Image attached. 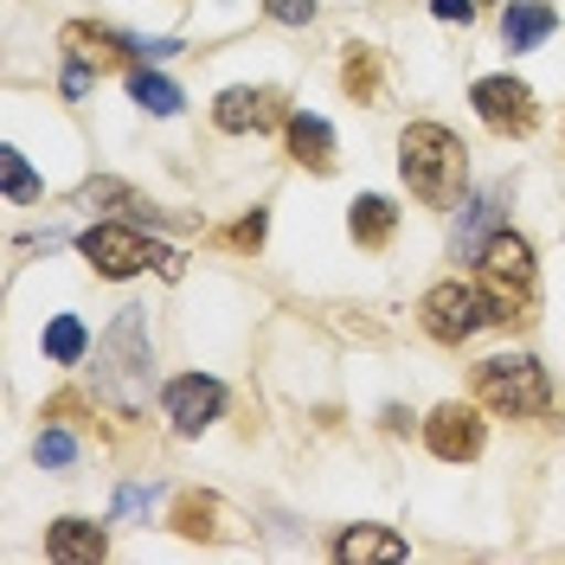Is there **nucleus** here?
I'll use <instances>...</instances> for the list:
<instances>
[{
	"instance_id": "1a4fd4ad",
	"label": "nucleus",
	"mask_w": 565,
	"mask_h": 565,
	"mask_svg": "<svg viewBox=\"0 0 565 565\" xmlns=\"http://www.w3.org/2000/svg\"><path fill=\"white\" fill-rule=\"evenodd\" d=\"M212 122L225 129V136H264V129H282L289 122V104H282L277 90H225L218 104H212Z\"/></svg>"
},
{
	"instance_id": "a878e982",
	"label": "nucleus",
	"mask_w": 565,
	"mask_h": 565,
	"mask_svg": "<svg viewBox=\"0 0 565 565\" xmlns=\"http://www.w3.org/2000/svg\"><path fill=\"white\" fill-rule=\"evenodd\" d=\"M430 13H437V20H457V26H469V20H476V0H437Z\"/></svg>"
},
{
	"instance_id": "f257e3e1",
	"label": "nucleus",
	"mask_w": 565,
	"mask_h": 565,
	"mask_svg": "<svg viewBox=\"0 0 565 565\" xmlns=\"http://www.w3.org/2000/svg\"><path fill=\"white\" fill-rule=\"evenodd\" d=\"M398 174L424 206L450 212L462 200V186H469V148L444 122H412L405 141H398Z\"/></svg>"
},
{
	"instance_id": "bb28decb",
	"label": "nucleus",
	"mask_w": 565,
	"mask_h": 565,
	"mask_svg": "<svg viewBox=\"0 0 565 565\" xmlns=\"http://www.w3.org/2000/svg\"><path fill=\"white\" fill-rule=\"evenodd\" d=\"M90 71H97V65L71 58V71H65V97H84V90H90Z\"/></svg>"
},
{
	"instance_id": "aec40b11",
	"label": "nucleus",
	"mask_w": 565,
	"mask_h": 565,
	"mask_svg": "<svg viewBox=\"0 0 565 565\" xmlns=\"http://www.w3.org/2000/svg\"><path fill=\"white\" fill-rule=\"evenodd\" d=\"M84 348H90V334H84V321H77V316H58L52 328H45V353H52L58 366H77Z\"/></svg>"
},
{
	"instance_id": "6ab92c4d",
	"label": "nucleus",
	"mask_w": 565,
	"mask_h": 565,
	"mask_svg": "<svg viewBox=\"0 0 565 565\" xmlns=\"http://www.w3.org/2000/svg\"><path fill=\"white\" fill-rule=\"evenodd\" d=\"M174 527L186 533V540H212V533H218V494H180Z\"/></svg>"
},
{
	"instance_id": "cd10ccee",
	"label": "nucleus",
	"mask_w": 565,
	"mask_h": 565,
	"mask_svg": "<svg viewBox=\"0 0 565 565\" xmlns=\"http://www.w3.org/2000/svg\"><path fill=\"white\" fill-rule=\"evenodd\" d=\"M148 494H154V489H122V494H116V514H136V508H148Z\"/></svg>"
},
{
	"instance_id": "b1692460",
	"label": "nucleus",
	"mask_w": 565,
	"mask_h": 565,
	"mask_svg": "<svg viewBox=\"0 0 565 565\" xmlns=\"http://www.w3.org/2000/svg\"><path fill=\"white\" fill-rule=\"evenodd\" d=\"M494 206H501L494 193H489V200H476V206H469V218L457 225V238H462V245H476V232H482V225H494Z\"/></svg>"
},
{
	"instance_id": "6e6552de",
	"label": "nucleus",
	"mask_w": 565,
	"mask_h": 565,
	"mask_svg": "<svg viewBox=\"0 0 565 565\" xmlns=\"http://www.w3.org/2000/svg\"><path fill=\"white\" fill-rule=\"evenodd\" d=\"M161 405H168V418H174L180 437H200V430L225 412V386L206 380V373H180V380H168Z\"/></svg>"
},
{
	"instance_id": "9d476101",
	"label": "nucleus",
	"mask_w": 565,
	"mask_h": 565,
	"mask_svg": "<svg viewBox=\"0 0 565 565\" xmlns=\"http://www.w3.org/2000/svg\"><path fill=\"white\" fill-rule=\"evenodd\" d=\"M424 444H430L437 462H476L482 457V418L469 405H437L424 418Z\"/></svg>"
},
{
	"instance_id": "20e7f679",
	"label": "nucleus",
	"mask_w": 565,
	"mask_h": 565,
	"mask_svg": "<svg viewBox=\"0 0 565 565\" xmlns=\"http://www.w3.org/2000/svg\"><path fill=\"white\" fill-rule=\"evenodd\" d=\"M476 277L501 302V321H527L521 309H527V296H533V250L521 232H489L476 245Z\"/></svg>"
},
{
	"instance_id": "7ed1b4c3",
	"label": "nucleus",
	"mask_w": 565,
	"mask_h": 565,
	"mask_svg": "<svg viewBox=\"0 0 565 565\" xmlns=\"http://www.w3.org/2000/svg\"><path fill=\"white\" fill-rule=\"evenodd\" d=\"M97 392H109L122 412H136L148 398V328H141V309H122V321L109 328V341L97 348Z\"/></svg>"
},
{
	"instance_id": "0eeeda50",
	"label": "nucleus",
	"mask_w": 565,
	"mask_h": 565,
	"mask_svg": "<svg viewBox=\"0 0 565 565\" xmlns=\"http://www.w3.org/2000/svg\"><path fill=\"white\" fill-rule=\"evenodd\" d=\"M469 104H476V116L489 122L494 136H533V122H540L533 90L521 77H482V84L469 90Z\"/></svg>"
},
{
	"instance_id": "dca6fc26",
	"label": "nucleus",
	"mask_w": 565,
	"mask_h": 565,
	"mask_svg": "<svg viewBox=\"0 0 565 565\" xmlns=\"http://www.w3.org/2000/svg\"><path fill=\"white\" fill-rule=\"evenodd\" d=\"M348 225H353V245L380 250V245H392V232H398V212H392V200H380V193H360L353 212H348Z\"/></svg>"
},
{
	"instance_id": "412c9836",
	"label": "nucleus",
	"mask_w": 565,
	"mask_h": 565,
	"mask_svg": "<svg viewBox=\"0 0 565 565\" xmlns=\"http://www.w3.org/2000/svg\"><path fill=\"white\" fill-rule=\"evenodd\" d=\"M0 180H7V200H13V206L39 200V180H33V168H26L20 148H0Z\"/></svg>"
},
{
	"instance_id": "f3484780",
	"label": "nucleus",
	"mask_w": 565,
	"mask_h": 565,
	"mask_svg": "<svg viewBox=\"0 0 565 565\" xmlns=\"http://www.w3.org/2000/svg\"><path fill=\"white\" fill-rule=\"evenodd\" d=\"M341 90H348L353 104H373L380 97V52L373 45H348L341 52Z\"/></svg>"
},
{
	"instance_id": "2eb2a0df",
	"label": "nucleus",
	"mask_w": 565,
	"mask_h": 565,
	"mask_svg": "<svg viewBox=\"0 0 565 565\" xmlns=\"http://www.w3.org/2000/svg\"><path fill=\"white\" fill-rule=\"evenodd\" d=\"M559 26V13L553 7H540V0H514L508 13H501V39H508V52H527L540 39Z\"/></svg>"
},
{
	"instance_id": "39448f33",
	"label": "nucleus",
	"mask_w": 565,
	"mask_h": 565,
	"mask_svg": "<svg viewBox=\"0 0 565 565\" xmlns=\"http://www.w3.org/2000/svg\"><path fill=\"white\" fill-rule=\"evenodd\" d=\"M424 334L430 341H444V348H462L476 328H489L501 321V302H494L482 282H437L430 296H424Z\"/></svg>"
},
{
	"instance_id": "f03ea898",
	"label": "nucleus",
	"mask_w": 565,
	"mask_h": 565,
	"mask_svg": "<svg viewBox=\"0 0 565 565\" xmlns=\"http://www.w3.org/2000/svg\"><path fill=\"white\" fill-rule=\"evenodd\" d=\"M476 398L501 418H546L553 412V380L527 353H501V360L476 366Z\"/></svg>"
},
{
	"instance_id": "ddd939ff",
	"label": "nucleus",
	"mask_w": 565,
	"mask_h": 565,
	"mask_svg": "<svg viewBox=\"0 0 565 565\" xmlns=\"http://www.w3.org/2000/svg\"><path fill=\"white\" fill-rule=\"evenodd\" d=\"M45 553L58 565H97L109 553V540H104V527L97 521H52V533H45Z\"/></svg>"
},
{
	"instance_id": "4be33fe9",
	"label": "nucleus",
	"mask_w": 565,
	"mask_h": 565,
	"mask_svg": "<svg viewBox=\"0 0 565 565\" xmlns=\"http://www.w3.org/2000/svg\"><path fill=\"white\" fill-rule=\"evenodd\" d=\"M71 457H77V444H71L65 430H45V437H39V462H52V469H65Z\"/></svg>"
},
{
	"instance_id": "a211bd4d",
	"label": "nucleus",
	"mask_w": 565,
	"mask_h": 565,
	"mask_svg": "<svg viewBox=\"0 0 565 565\" xmlns=\"http://www.w3.org/2000/svg\"><path fill=\"white\" fill-rule=\"evenodd\" d=\"M129 97H136L148 116H180V104H186L161 71H129Z\"/></svg>"
},
{
	"instance_id": "9b49d317",
	"label": "nucleus",
	"mask_w": 565,
	"mask_h": 565,
	"mask_svg": "<svg viewBox=\"0 0 565 565\" xmlns=\"http://www.w3.org/2000/svg\"><path fill=\"white\" fill-rule=\"evenodd\" d=\"M58 45H65L71 58H84V65H122V58H136L141 45L122 33H109V26H90V20H71L65 33H58Z\"/></svg>"
},
{
	"instance_id": "5701e85b",
	"label": "nucleus",
	"mask_w": 565,
	"mask_h": 565,
	"mask_svg": "<svg viewBox=\"0 0 565 565\" xmlns=\"http://www.w3.org/2000/svg\"><path fill=\"white\" fill-rule=\"evenodd\" d=\"M270 7V20H282V26H309L316 20V0H264Z\"/></svg>"
},
{
	"instance_id": "f8f14e48",
	"label": "nucleus",
	"mask_w": 565,
	"mask_h": 565,
	"mask_svg": "<svg viewBox=\"0 0 565 565\" xmlns=\"http://www.w3.org/2000/svg\"><path fill=\"white\" fill-rule=\"evenodd\" d=\"M282 136H289V154L309 168V174H334V129L309 116V109H296L289 122H282Z\"/></svg>"
},
{
	"instance_id": "423d86ee",
	"label": "nucleus",
	"mask_w": 565,
	"mask_h": 565,
	"mask_svg": "<svg viewBox=\"0 0 565 565\" xmlns=\"http://www.w3.org/2000/svg\"><path fill=\"white\" fill-rule=\"evenodd\" d=\"M77 245H84V257L97 264V277H116V282H122V277H136V270H148V264H154L161 277H180V257H174V250L148 245L136 225H90Z\"/></svg>"
},
{
	"instance_id": "393cba45",
	"label": "nucleus",
	"mask_w": 565,
	"mask_h": 565,
	"mask_svg": "<svg viewBox=\"0 0 565 565\" xmlns=\"http://www.w3.org/2000/svg\"><path fill=\"white\" fill-rule=\"evenodd\" d=\"M225 238H232V245H238V250H257V245H264V212L250 206V218H238V225H232Z\"/></svg>"
},
{
	"instance_id": "4468645a",
	"label": "nucleus",
	"mask_w": 565,
	"mask_h": 565,
	"mask_svg": "<svg viewBox=\"0 0 565 565\" xmlns=\"http://www.w3.org/2000/svg\"><path fill=\"white\" fill-rule=\"evenodd\" d=\"M334 559L341 565H386V559H405V540L392 527H348L334 540Z\"/></svg>"
}]
</instances>
